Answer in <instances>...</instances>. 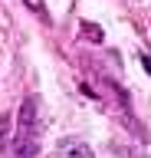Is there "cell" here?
I'll use <instances>...</instances> for the list:
<instances>
[{
	"instance_id": "6da1fadb",
	"label": "cell",
	"mask_w": 151,
	"mask_h": 158,
	"mask_svg": "<svg viewBox=\"0 0 151 158\" xmlns=\"http://www.w3.org/2000/svg\"><path fill=\"white\" fill-rule=\"evenodd\" d=\"M40 152V102L23 99L17 115V158H33Z\"/></svg>"
},
{
	"instance_id": "3957f363",
	"label": "cell",
	"mask_w": 151,
	"mask_h": 158,
	"mask_svg": "<svg viewBox=\"0 0 151 158\" xmlns=\"http://www.w3.org/2000/svg\"><path fill=\"white\" fill-rule=\"evenodd\" d=\"M82 33H85L89 40H95V43H102V33H99L95 27H92V23H82Z\"/></svg>"
},
{
	"instance_id": "7a4b0ae2",
	"label": "cell",
	"mask_w": 151,
	"mask_h": 158,
	"mask_svg": "<svg viewBox=\"0 0 151 158\" xmlns=\"http://www.w3.org/2000/svg\"><path fill=\"white\" fill-rule=\"evenodd\" d=\"M13 122H10V115H0V148H7V138H10V132H13Z\"/></svg>"
},
{
	"instance_id": "277c9868",
	"label": "cell",
	"mask_w": 151,
	"mask_h": 158,
	"mask_svg": "<svg viewBox=\"0 0 151 158\" xmlns=\"http://www.w3.org/2000/svg\"><path fill=\"white\" fill-rule=\"evenodd\" d=\"M141 66H145V73L151 76V56H141Z\"/></svg>"
}]
</instances>
